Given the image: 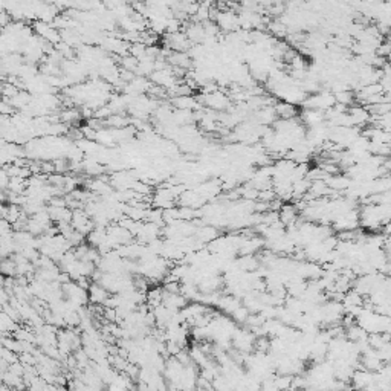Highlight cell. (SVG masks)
Returning a JSON list of instances; mask_svg holds the SVG:
<instances>
[{"instance_id":"obj_1","label":"cell","mask_w":391,"mask_h":391,"mask_svg":"<svg viewBox=\"0 0 391 391\" xmlns=\"http://www.w3.org/2000/svg\"><path fill=\"white\" fill-rule=\"evenodd\" d=\"M87 294H89V301L92 303V304H106L107 303V300L112 297V294L109 292V291H106L101 284H98V283H92L90 284V288H89V291H87Z\"/></svg>"},{"instance_id":"obj_2","label":"cell","mask_w":391,"mask_h":391,"mask_svg":"<svg viewBox=\"0 0 391 391\" xmlns=\"http://www.w3.org/2000/svg\"><path fill=\"white\" fill-rule=\"evenodd\" d=\"M275 112H277V116L281 118V119H294L297 118V107L294 104H289L286 101H281V102H277L274 106Z\"/></svg>"},{"instance_id":"obj_3","label":"cell","mask_w":391,"mask_h":391,"mask_svg":"<svg viewBox=\"0 0 391 391\" xmlns=\"http://www.w3.org/2000/svg\"><path fill=\"white\" fill-rule=\"evenodd\" d=\"M249 315H251V312H249L245 306H240L239 309H236V310H234V314H232L231 317H232V320H234L236 323L246 324V321H248Z\"/></svg>"},{"instance_id":"obj_4","label":"cell","mask_w":391,"mask_h":391,"mask_svg":"<svg viewBox=\"0 0 391 391\" xmlns=\"http://www.w3.org/2000/svg\"><path fill=\"white\" fill-rule=\"evenodd\" d=\"M349 391H361V390H356V388H350Z\"/></svg>"}]
</instances>
